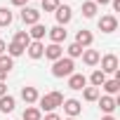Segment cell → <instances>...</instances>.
Here are the masks:
<instances>
[{
    "label": "cell",
    "mask_w": 120,
    "mask_h": 120,
    "mask_svg": "<svg viewBox=\"0 0 120 120\" xmlns=\"http://www.w3.org/2000/svg\"><path fill=\"white\" fill-rule=\"evenodd\" d=\"M73 68H75V64L68 56H61L56 61H52V75L54 78H68V75H73Z\"/></svg>",
    "instance_id": "1"
},
{
    "label": "cell",
    "mask_w": 120,
    "mask_h": 120,
    "mask_svg": "<svg viewBox=\"0 0 120 120\" xmlns=\"http://www.w3.org/2000/svg\"><path fill=\"white\" fill-rule=\"evenodd\" d=\"M38 104H40V111L52 113L54 108H59V106L64 104V94H61V92H49V94H45V97H38Z\"/></svg>",
    "instance_id": "2"
},
{
    "label": "cell",
    "mask_w": 120,
    "mask_h": 120,
    "mask_svg": "<svg viewBox=\"0 0 120 120\" xmlns=\"http://www.w3.org/2000/svg\"><path fill=\"white\" fill-rule=\"evenodd\" d=\"M99 61H101V68H99L101 73H113V75H115V73L120 71V61H118L115 54H106V56L99 59Z\"/></svg>",
    "instance_id": "3"
},
{
    "label": "cell",
    "mask_w": 120,
    "mask_h": 120,
    "mask_svg": "<svg viewBox=\"0 0 120 120\" xmlns=\"http://www.w3.org/2000/svg\"><path fill=\"white\" fill-rule=\"evenodd\" d=\"M97 26H99L101 33H113V31H118V17L115 14H104L97 21Z\"/></svg>",
    "instance_id": "4"
},
{
    "label": "cell",
    "mask_w": 120,
    "mask_h": 120,
    "mask_svg": "<svg viewBox=\"0 0 120 120\" xmlns=\"http://www.w3.org/2000/svg\"><path fill=\"white\" fill-rule=\"evenodd\" d=\"M54 17H56V26H66V24L73 19V10H71L68 5H59L56 12H54Z\"/></svg>",
    "instance_id": "5"
},
{
    "label": "cell",
    "mask_w": 120,
    "mask_h": 120,
    "mask_svg": "<svg viewBox=\"0 0 120 120\" xmlns=\"http://www.w3.org/2000/svg\"><path fill=\"white\" fill-rule=\"evenodd\" d=\"M21 21L26 26H33V24H40V12L33 10V7H21Z\"/></svg>",
    "instance_id": "6"
},
{
    "label": "cell",
    "mask_w": 120,
    "mask_h": 120,
    "mask_svg": "<svg viewBox=\"0 0 120 120\" xmlns=\"http://www.w3.org/2000/svg\"><path fill=\"white\" fill-rule=\"evenodd\" d=\"M64 111H66V115L68 118H78L80 115V111H82V104L78 101V99H64Z\"/></svg>",
    "instance_id": "7"
},
{
    "label": "cell",
    "mask_w": 120,
    "mask_h": 120,
    "mask_svg": "<svg viewBox=\"0 0 120 120\" xmlns=\"http://www.w3.org/2000/svg\"><path fill=\"white\" fill-rule=\"evenodd\" d=\"M97 101H99V106H101V111H104L106 115H111V113L118 108V99H115V97H108V94H104V97H99Z\"/></svg>",
    "instance_id": "8"
},
{
    "label": "cell",
    "mask_w": 120,
    "mask_h": 120,
    "mask_svg": "<svg viewBox=\"0 0 120 120\" xmlns=\"http://www.w3.org/2000/svg\"><path fill=\"white\" fill-rule=\"evenodd\" d=\"M75 42H78L82 49H87V47L94 42V35H92V31H87V28H80V31L75 33Z\"/></svg>",
    "instance_id": "9"
},
{
    "label": "cell",
    "mask_w": 120,
    "mask_h": 120,
    "mask_svg": "<svg viewBox=\"0 0 120 120\" xmlns=\"http://www.w3.org/2000/svg\"><path fill=\"white\" fill-rule=\"evenodd\" d=\"M42 56H47L49 61H56V59H61L64 56V47L61 45H56V42H49L47 47H45V54Z\"/></svg>",
    "instance_id": "10"
},
{
    "label": "cell",
    "mask_w": 120,
    "mask_h": 120,
    "mask_svg": "<svg viewBox=\"0 0 120 120\" xmlns=\"http://www.w3.org/2000/svg\"><path fill=\"white\" fill-rule=\"evenodd\" d=\"M47 35H49V40L52 42H56V45H61L64 40H66V28L64 26H52V28H47Z\"/></svg>",
    "instance_id": "11"
},
{
    "label": "cell",
    "mask_w": 120,
    "mask_h": 120,
    "mask_svg": "<svg viewBox=\"0 0 120 120\" xmlns=\"http://www.w3.org/2000/svg\"><path fill=\"white\" fill-rule=\"evenodd\" d=\"M26 52H28L31 59H42V54H45V45H42L40 40H31V45L26 47Z\"/></svg>",
    "instance_id": "12"
},
{
    "label": "cell",
    "mask_w": 120,
    "mask_h": 120,
    "mask_svg": "<svg viewBox=\"0 0 120 120\" xmlns=\"http://www.w3.org/2000/svg\"><path fill=\"white\" fill-rule=\"evenodd\" d=\"M68 87L71 90H85L87 87V78L82 73H73V75H68Z\"/></svg>",
    "instance_id": "13"
},
{
    "label": "cell",
    "mask_w": 120,
    "mask_h": 120,
    "mask_svg": "<svg viewBox=\"0 0 120 120\" xmlns=\"http://www.w3.org/2000/svg\"><path fill=\"white\" fill-rule=\"evenodd\" d=\"M38 90L35 87H21V99H24V104L26 106H33L35 101H38Z\"/></svg>",
    "instance_id": "14"
},
{
    "label": "cell",
    "mask_w": 120,
    "mask_h": 120,
    "mask_svg": "<svg viewBox=\"0 0 120 120\" xmlns=\"http://www.w3.org/2000/svg\"><path fill=\"white\" fill-rule=\"evenodd\" d=\"M99 59H101V54L97 52V49H82V61H85V66H97L99 64Z\"/></svg>",
    "instance_id": "15"
},
{
    "label": "cell",
    "mask_w": 120,
    "mask_h": 120,
    "mask_svg": "<svg viewBox=\"0 0 120 120\" xmlns=\"http://www.w3.org/2000/svg\"><path fill=\"white\" fill-rule=\"evenodd\" d=\"M17 106V99L12 94H5V97H0V113H12Z\"/></svg>",
    "instance_id": "16"
},
{
    "label": "cell",
    "mask_w": 120,
    "mask_h": 120,
    "mask_svg": "<svg viewBox=\"0 0 120 120\" xmlns=\"http://www.w3.org/2000/svg\"><path fill=\"white\" fill-rule=\"evenodd\" d=\"M28 35H31V40H40V42H42V38L47 35V28H45L42 24H33L31 31H28Z\"/></svg>",
    "instance_id": "17"
},
{
    "label": "cell",
    "mask_w": 120,
    "mask_h": 120,
    "mask_svg": "<svg viewBox=\"0 0 120 120\" xmlns=\"http://www.w3.org/2000/svg\"><path fill=\"white\" fill-rule=\"evenodd\" d=\"M12 42H17L19 47H24V49H26V47L31 45V35H28V31H17V33H14V40H12Z\"/></svg>",
    "instance_id": "18"
},
{
    "label": "cell",
    "mask_w": 120,
    "mask_h": 120,
    "mask_svg": "<svg viewBox=\"0 0 120 120\" xmlns=\"http://www.w3.org/2000/svg\"><path fill=\"white\" fill-rule=\"evenodd\" d=\"M101 87H104V92H106L108 97H113V94L120 92V80H115V78H113V80H104Z\"/></svg>",
    "instance_id": "19"
},
{
    "label": "cell",
    "mask_w": 120,
    "mask_h": 120,
    "mask_svg": "<svg viewBox=\"0 0 120 120\" xmlns=\"http://www.w3.org/2000/svg\"><path fill=\"white\" fill-rule=\"evenodd\" d=\"M97 10H99V7L92 3V0L82 3V17H85V19H94V17H97Z\"/></svg>",
    "instance_id": "20"
},
{
    "label": "cell",
    "mask_w": 120,
    "mask_h": 120,
    "mask_svg": "<svg viewBox=\"0 0 120 120\" xmlns=\"http://www.w3.org/2000/svg\"><path fill=\"white\" fill-rule=\"evenodd\" d=\"M104 80H106V73H101L99 68H97V71H92V75H90V82H92V87H97V90H101V85H104Z\"/></svg>",
    "instance_id": "21"
},
{
    "label": "cell",
    "mask_w": 120,
    "mask_h": 120,
    "mask_svg": "<svg viewBox=\"0 0 120 120\" xmlns=\"http://www.w3.org/2000/svg\"><path fill=\"white\" fill-rule=\"evenodd\" d=\"M24 120H42V111L35 106H26L24 111Z\"/></svg>",
    "instance_id": "22"
},
{
    "label": "cell",
    "mask_w": 120,
    "mask_h": 120,
    "mask_svg": "<svg viewBox=\"0 0 120 120\" xmlns=\"http://www.w3.org/2000/svg\"><path fill=\"white\" fill-rule=\"evenodd\" d=\"M12 19H14V17H12V12H10L7 7H0V26H10Z\"/></svg>",
    "instance_id": "23"
},
{
    "label": "cell",
    "mask_w": 120,
    "mask_h": 120,
    "mask_svg": "<svg viewBox=\"0 0 120 120\" xmlns=\"http://www.w3.org/2000/svg\"><path fill=\"white\" fill-rule=\"evenodd\" d=\"M0 68L10 73V71L14 68V59H12V56H7V54H3V56H0Z\"/></svg>",
    "instance_id": "24"
},
{
    "label": "cell",
    "mask_w": 120,
    "mask_h": 120,
    "mask_svg": "<svg viewBox=\"0 0 120 120\" xmlns=\"http://www.w3.org/2000/svg\"><path fill=\"white\" fill-rule=\"evenodd\" d=\"M66 52H68V59H75V56H82V47H80L78 42H71V45L66 47Z\"/></svg>",
    "instance_id": "25"
},
{
    "label": "cell",
    "mask_w": 120,
    "mask_h": 120,
    "mask_svg": "<svg viewBox=\"0 0 120 120\" xmlns=\"http://www.w3.org/2000/svg\"><path fill=\"white\" fill-rule=\"evenodd\" d=\"M82 97H85V101H97L99 99V90L97 87H85L82 90Z\"/></svg>",
    "instance_id": "26"
},
{
    "label": "cell",
    "mask_w": 120,
    "mask_h": 120,
    "mask_svg": "<svg viewBox=\"0 0 120 120\" xmlns=\"http://www.w3.org/2000/svg\"><path fill=\"white\" fill-rule=\"evenodd\" d=\"M7 52H10L7 56H12V59H14V56H21L26 49H24V47H19L17 42H10V45H7Z\"/></svg>",
    "instance_id": "27"
},
{
    "label": "cell",
    "mask_w": 120,
    "mask_h": 120,
    "mask_svg": "<svg viewBox=\"0 0 120 120\" xmlns=\"http://www.w3.org/2000/svg\"><path fill=\"white\" fill-rule=\"evenodd\" d=\"M40 3H42L45 12H56V7H59V0H40Z\"/></svg>",
    "instance_id": "28"
},
{
    "label": "cell",
    "mask_w": 120,
    "mask_h": 120,
    "mask_svg": "<svg viewBox=\"0 0 120 120\" xmlns=\"http://www.w3.org/2000/svg\"><path fill=\"white\" fill-rule=\"evenodd\" d=\"M14 7H26V0H10Z\"/></svg>",
    "instance_id": "29"
},
{
    "label": "cell",
    "mask_w": 120,
    "mask_h": 120,
    "mask_svg": "<svg viewBox=\"0 0 120 120\" xmlns=\"http://www.w3.org/2000/svg\"><path fill=\"white\" fill-rule=\"evenodd\" d=\"M45 120H61V118H59V115L52 111V113H47V115H45Z\"/></svg>",
    "instance_id": "30"
},
{
    "label": "cell",
    "mask_w": 120,
    "mask_h": 120,
    "mask_svg": "<svg viewBox=\"0 0 120 120\" xmlns=\"http://www.w3.org/2000/svg\"><path fill=\"white\" fill-rule=\"evenodd\" d=\"M92 3L99 7V5H111V0H92Z\"/></svg>",
    "instance_id": "31"
},
{
    "label": "cell",
    "mask_w": 120,
    "mask_h": 120,
    "mask_svg": "<svg viewBox=\"0 0 120 120\" xmlns=\"http://www.w3.org/2000/svg\"><path fill=\"white\" fill-rule=\"evenodd\" d=\"M5 49H7V42H5V40H0V56L5 54Z\"/></svg>",
    "instance_id": "32"
},
{
    "label": "cell",
    "mask_w": 120,
    "mask_h": 120,
    "mask_svg": "<svg viewBox=\"0 0 120 120\" xmlns=\"http://www.w3.org/2000/svg\"><path fill=\"white\" fill-rule=\"evenodd\" d=\"M5 94H7V85H5V82H0V97H5Z\"/></svg>",
    "instance_id": "33"
},
{
    "label": "cell",
    "mask_w": 120,
    "mask_h": 120,
    "mask_svg": "<svg viewBox=\"0 0 120 120\" xmlns=\"http://www.w3.org/2000/svg\"><path fill=\"white\" fill-rule=\"evenodd\" d=\"M111 5H113L115 12H120V0H111Z\"/></svg>",
    "instance_id": "34"
},
{
    "label": "cell",
    "mask_w": 120,
    "mask_h": 120,
    "mask_svg": "<svg viewBox=\"0 0 120 120\" xmlns=\"http://www.w3.org/2000/svg\"><path fill=\"white\" fill-rule=\"evenodd\" d=\"M5 78H7V71H3V68H0V82H3Z\"/></svg>",
    "instance_id": "35"
},
{
    "label": "cell",
    "mask_w": 120,
    "mask_h": 120,
    "mask_svg": "<svg viewBox=\"0 0 120 120\" xmlns=\"http://www.w3.org/2000/svg\"><path fill=\"white\" fill-rule=\"evenodd\" d=\"M101 120H115V118H113V115H104Z\"/></svg>",
    "instance_id": "36"
},
{
    "label": "cell",
    "mask_w": 120,
    "mask_h": 120,
    "mask_svg": "<svg viewBox=\"0 0 120 120\" xmlns=\"http://www.w3.org/2000/svg\"><path fill=\"white\" fill-rule=\"evenodd\" d=\"M66 120H75V118H66Z\"/></svg>",
    "instance_id": "37"
}]
</instances>
